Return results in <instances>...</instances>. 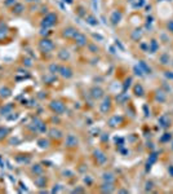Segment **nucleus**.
<instances>
[{"label": "nucleus", "instance_id": "nucleus-1", "mask_svg": "<svg viewBox=\"0 0 173 194\" xmlns=\"http://www.w3.org/2000/svg\"><path fill=\"white\" fill-rule=\"evenodd\" d=\"M57 19H58V16L56 13H48V14H45V17L43 18V21H41L40 25L43 29L52 27V26H54L57 24Z\"/></svg>", "mask_w": 173, "mask_h": 194}, {"label": "nucleus", "instance_id": "nucleus-2", "mask_svg": "<svg viewBox=\"0 0 173 194\" xmlns=\"http://www.w3.org/2000/svg\"><path fill=\"white\" fill-rule=\"evenodd\" d=\"M39 48H40V51H43V52H51V51L54 49V43L51 40V39L43 38V39H40V41H39Z\"/></svg>", "mask_w": 173, "mask_h": 194}, {"label": "nucleus", "instance_id": "nucleus-3", "mask_svg": "<svg viewBox=\"0 0 173 194\" xmlns=\"http://www.w3.org/2000/svg\"><path fill=\"white\" fill-rule=\"evenodd\" d=\"M49 108L53 113L56 114H62V113L66 111V105H65L62 101H52L49 103Z\"/></svg>", "mask_w": 173, "mask_h": 194}, {"label": "nucleus", "instance_id": "nucleus-4", "mask_svg": "<svg viewBox=\"0 0 173 194\" xmlns=\"http://www.w3.org/2000/svg\"><path fill=\"white\" fill-rule=\"evenodd\" d=\"M11 9H12V13H13L14 16H21L22 13L26 11V6H25V4H22V3H18V1H17L14 5L12 6Z\"/></svg>", "mask_w": 173, "mask_h": 194}, {"label": "nucleus", "instance_id": "nucleus-5", "mask_svg": "<svg viewBox=\"0 0 173 194\" xmlns=\"http://www.w3.org/2000/svg\"><path fill=\"white\" fill-rule=\"evenodd\" d=\"M75 43H76V45H79V47H84V45H87L88 43V39L84 34H81V32H78L76 35H75L74 38Z\"/></svg>", "mask_w": 173, "mask_h": 194}, {"label": "nucleus", "instance_id": "nucleus-6", "mask_svg": "<svg viewBox=\"0 0 173 194\" xmlns=\"http://www.w3.org/2000/svg\"><path fill=\"white\" fill-rule=\"evenodd\" d=\"M58 73H60V75L62 78H65V79H70V78L73 76V70H71L68 66H60Z\"/></svg>", "mask_w": 173, "mask_h": 194}, {"label": "nucleus", "instance_id": "nucleus-7", "mask_svg": "<svg viewBox=\"0 0 173 194\" xmlns=\"http://www.w3.org/2000/svg\"><path fill=\"white\" fill-rule=\"evenodd\" d=\"M78 144H79V140H78V137L75 135H68L66 137V146L67 148H75V146H78Z\"/></svg>", "mask_w": 173, "mask_h": 194}, {"label": "nucleus", "instance_id": "nucleus-8", "mask_svg": "<svg viewBox=\"0 0 173 194\" xmlns=\"http://www.w3.org/2000/svg\"><path fill=\"white\" fill-rule=\"evenodd\" d=\"M78 31L76 29H74V27H67V29H65L63 30V38H66V39H74L75 38V35L78 34Z\"/></svg>", "mask_w": 173, "mask_h": 194}, {"label": "nucleus", "instance_id": "nucleus-9", "mask_svg": "<svg viewBox=\"0 0 173 194\" xmlns=\"http://www.w3.org/2000/svg\"><path fill=\"white\" fill-rule=\"evenodd\" d=\"M110 108H111V98H110V97H106V98L103 100V102L100 105V109L102 113H107L110 110Z\"/></svg>", "mask_w": 173, "mask_h": 194}, {"label": "nucleus", "instance_id": "nucleus-10", "mask_svg": "<svg viewBox=\"0 0 173 194\" xmlns=\"http://www.w3.org/2000/svg\"><path fill=\"white\" fill-rule=\"evenodd\" d=\"M8 32H9V29L6 26V24H0V41H3L8 36Z\"/></svg>", "mask_w": 173, "mask_h": 194}, {"label": "nucleus", "instance_id": "nucleus-11", "mask_svg": "<svg viewBox=\"0 0 173 194\" xmlns=\"http://www.w3.org/2000/svg\"><path fill=\"white\" fill-rule=\"evenodd\" d=\"M11 95H12V89L8 86H4L0 88V97L1 98H8V97H11Z\"/></svg>", "mask_w": 173, "mask_h": 194}, {"label": "nucleus", "instance_id": "nucleus-12", "mask_svg": "<svg viewBox=\"0 0 173 194\" xmlns=\"http://www.w3.org/2000/svg\"><path fill=\"white\" fill-rule=\"evenodd\" d=\"M13 108L14 106L12 105V103H5V106H3L1 109H0V114L1 115H8V114H13Z\"/></svg>", "mask_w": 173, "mask_h": 194}, {"label": "nucleus", "instance_id": "nucleus-13", "mask_svg": "<svg viewBox=\"0 0 173 194\" xmlns=\"http://www.w3.org/2000/svg\"><path fill=\"white\" fill-rule=\"evenodd\" d=\"M45 176H43V175H38L36 177H35V180H34V183L36 184V186L38 188H44L45 186Z\"/></svg>", "mask_w": 173, "mask_h": 194}, {"label": "nucleus", "instance_id": "nucleus-14", "mask_svg": "<svg viewBox=\"0 0 173 194\" xmlns=\"http://www.w3.org/2000/svg\"><path fill=\"white\" fill-rule=\"evenodd\" d=\"M8 135H9V128L4 127V126H0V141L4 140Z\"/></svg>", "mask_w": 173, "mask_h": 194}, {"label": "nucleus", "instance_id": "nucleus-15", "mask_svg": "<svg viewBox=\"0 0 173 194\" xmlns=\"http://www.w3.org/2000/svg\"><path fill=\"white\" fill-rule=\"evenodd\" d=\"M90 92H92V96L94 97V98H100V97H102V95H103V91L100 88H97V87H94V88L90 91Z\"/></svg>", "mask_w": 173, "mask_h": 194}, {"label": "nucleus", "instance_id": "nucleus-16", "mask_svg": "<svg viewBox=\"0 0 173 194\" xmlns=\"http://www.w3.org/2000/svg\"><path fill=\"white\" fill-rule=\"evenodd\" d=\"M49 135L52 138H60L62 137V132L60 131V129H56V128H52L49 131Z\"/></svg>", "mask_w": 173, "mask_h": 194}, {"label": "nucleus", "instance_id": "nucleus-17", "mask_svg": "<svg viewBox=\"0 0 173 194\" xmlns=\"http://www.w3.org/2000/svg\"><path fill=\"white\" fill-rule=\"evenodd\" d=\"M31 171L35 173V176H38V175L43 173V167H41L40 164H34V166L31 167Z\"/></svg>", "mask_w": 173, "mask_h": 194}, {"label": "nucleus", "instance_id": "nucleus-18", "mask_svg": "<svg viewBox=\"0 0 173 194\" xmlns=\"http://www.w3.org/2000/svg\"><path fill=\"white\" fill-rule=\"evenodd\" d=\"M120 18H122V13H120V12H115V13H112V16H111V18H110V19H111V22H112L114 25H116L117 22L120 21Z\"/></svg>", "mask_w": 173, "mask_h": 194}, {"label": "nucleus", "instance_id": "nucleus-19", "mask_svg": "<svg viewBox=\"0 0 173 194\" xmlns=\"http://www.w3.org/2000/svg\"><path fill=\"white\" fill-rule=\"evenodd\" d=\"M58 57H60L61 60L66 61V60H68V57H70V54H68V52H67V51L62 49L61 52H58Z\"/></svg>", "mask_w": 173, "mask_h": 194}, {"label": "nucleus", "instance_id": "nucleus-20", "mask_svg": "<svg viewBox=\"0 0 173 194\" xmlns=\"http://www.w3.org/2000/svg\"><path fill=\"white\" fill-rule=\"evenodd\" d=\"M96 158L100 160V163H105L106 162V155L103 154V153H101V151H96Z\"/></svg>", "mask_w": 173, "mask_h": 194}, {"label": "nucleus", "instance_id": "nucleus-21", "mask_svg": "<svg viewBox=\"0 0 173 194\" xmlns=\"http://www.w3.org/2000/svg\"><path fill=\"white\" fill-rule=\"evenodd\" d=\"M58 70H60V66L56 63H52L51 66H49V73L52 74H54V73H58Z\"/></svg>", "mask_w": 173, "mask_h": 194}, {"label": "nucleus", "instance_id": "nucleus-22", "mask_svg": "<svg viewBox=\"0 0 173 194\" xmlns=\"http://www.w3.org/2000/svg\"><path fill=\"white\" fill-rule=\"evenodd\" d=\"M16 3H17V0H5V1H4V5L8 6V8H12V6L14 5Z\"/></svg>", "mask_w": 173, "mask_h": 194}, {"label": "nucleus", "instance_id": "nucleus-23", "mask_svg": "<svg viewBox=\"0 0 173 194\" xmlns=\"http://www.w3.org/2000/svg\"><path fill=\"white\" fill-rule=\"evenodd\" d=\"M32 61L30 60V58H23V65H26V66H28V67H31L32 66Z\"/></svg>", "mask_w": 173, "mask_h": 194}, {"label": "nucleus", "instance_id": "nucleus-24", "mask_svg": "<svg viewBox=\"0 0 173 194\" xmlns=\"http://www.w3.org/2000/svg\"><path fill=\"white\" fill-rule=\"evenodd\" d=\"M88 22H89L90 25H97L96 19H94V17H92V16H90V17H88Z\"/></svg>", "mask_w": 173, "mask_h": 194}, {"label": "nucleus", "instance_id": "nucleus-25", "mask_svg": "<svg viewBox=\"0 0 173 194\" xmlns=\"http://www.w3.org/2000/svg\"><path fill=\"white\" fill-rule=\"evenodd\" d=\"M110 185H111V184H110V183H107L106 184V186H110ZM111 188H105V189H103V192H111Z\"/></svg>", "mask_w": 173, "mask_h": 194}, {"label": "nucleus", "instance_id": "nucleus-26", "mask_svg": "<svg viewBox=\"0 0 173 194\" xmlns=\"http://www.w3.org/2000/svg\"><path fill=\"white\" fill-rule=\"evenodd\" d=\"M26 3H38L39 0H25Z\"/></svg>", "mask_w": 173, "mask_h": 194}, {"label": "nucleus", "instance_id": "nucleus-27", "mask_svg": "<svg viewBox=\"0 0 173 194\" xmlns=\"http://www.w3.org/2000/svg\"><path fill=\"white\" fill-rule=\"evenodd\" d=\"M65 1H67V3H73V0H65Z\"/></svg>", "mask_w": 173, "mask_h": 194}]
</instances>
